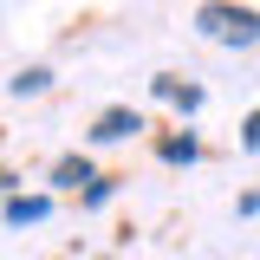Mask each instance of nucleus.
<instances>
[{
  "mask_svg": "<svg viewBox=\"0 0 260 260\" xmlns=\"http://www.w3.org/2000/svg\"><path fill=\"white\" fill-rule=\"evenodd\" d=\"M195 26L208 32V39H221V46H260V13H254V7H228V0H208V7L195 13Z\"/></svg>",
  "mask_w": 260,
  "mask_h": 260,
  "instance_id": "nucleus-1",
  "label": "nucleus"
},
{
  "mask_svg": "<svg viewBox=\"0 0 260 260\" xmlns=\"http://www.w3.org/2000/svg\"><path fill=\"white\" fill-rule=\"evenodd\" d=\"M137 130H143V117L124 111V104H111V111L91 124V137H98V143H124V137H137Z\"/></svg>",
  "mask_w": 260,
  "mask_h": 260,
  "instance_id": "nucleus-2",
  "label": "nucleus"
},
{
  "mask_svg": "<svg viewBox=\"0 0 260 260\" xmlns=\"http://www.w3.org/2000/svg\"><path fill=\"white\" fill-rule=\"evenodd\" d=\"M46 215H52V202H46V195H7V221H13V228L46 221Z\"/></svg>",
  "mask_w": 260,
  "mask_h": 260,
  "instance_id": "nucleus-3",
  "label": "nucleus"
},
{
  "mask_svg": "<svg viewBox=\"0 0 260 260\" xmlns=\"http://www.w3.org/2000/svg\"><path fill=\"white\" fill-rule=\"evenodd\" d=\"M52 182H59V189H78V182H91V162H85V156H65L59 169H52Z\"/></svg>",
  "mask_w": 260,
  "mask_h": 260,
  "instance_id": "nucleus-4",
  "label": "nucleus"
},
{
  "mask_svg": "<svg viewBox=\"0 0 260 260\" xmlns=\"http://www.w3.org/2000/svg\"><path fill=\"white\" fill-rule=\"evenodd\" d=\"M46 85H52V72H46V65H26V72L13 78V98H32V91H46Z\"/></svg>",
  "mask_w": 260,
  "mask_h": 260,
  "instance_id": "nucleus-5",
  "label": "nucleus"
},
{
  "mask_svg": "<svg viewBox=\"0 0 260 260\" xmlns=\"http://www.w3.org/2000/svg\"><path fill=\"white\" fill-rule=\"evenodd\" d=\"M162 156L169 162H195V137H162Z\"/></svg>",
  "mask_w": 260,
  "mask_h": 260,
  "instance_id": "nucleus-6",
  "label": "nucleus"
},
{
  "mask_svg": "<svg viewBox=\"0 0 260 260\" xmlns=\"http://www.w3.org/2000/svg\"><path fill=\"white\" fill-rule=\"evenodd\" d=\"M111 189H117V176H91V182H85V208H98Z\"/></svg>",
  "mask_w": 260,
  "mask_h": 260,
  "instance_id": "nucleus-7",
  "label": "nucleus"
},
{
  "mask_svg": "<svg viewBox=\"0 0 260 260\" xmlns=\"http://www.w3.org/2000/svg\"><path fill=\"white\" fill-rule=\"evenodd\" d=\"M241 143H247V150H260V111H247V124H241Z\"/></svg>",
  "mask_w": 260,
  "mask_h": 260,
  "instance_id": "nucleus-8",
  "label": "nucleus"
},
{
  "mask_svg": "<svg viewBox=\"0 0 260 260\" xmlns=\"http://www.w3.org/2000/svg\"><path fill=\"white\" fill-rule=\"evenodd\" d=\"M241 215H260V189H254V195H241Z\"/></svg>",
  "mask_w": 260,
  "mask_h": 260,
  "instance_id": "nucleus-9",
  "label": "nucleus"
},
{
  "mask_svg": "<svg viewBox=\"0 0 260 260\" xmlns=\"http://www.w3.org/2000/svg\"><path fill=\"white\" fill-rule=\"evenodd\" d=\"M7 189H13V176H0V195H7Z\"/></svg>",
  "mask_w": 260,
  "mask_h": 260,
  "instance_id": "nucleus-10",
  "label": "nucleus"
}]
</instances>
